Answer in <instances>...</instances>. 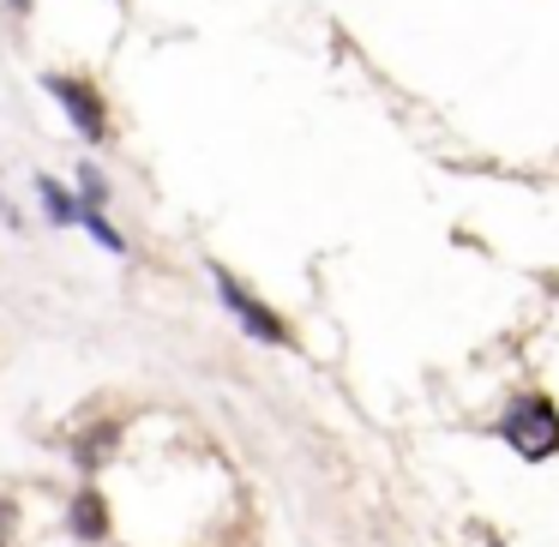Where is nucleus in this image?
Returning <instances> with one entry per match:
<instances>
[{"instance_id":"nucleus-5","label":"nucleus","mask_w":559,"mask_h":547,"mask_svg":"<svg viewBox=\"0 0 559 547\" xmlns=\"http://www.w3.org/2000/svg\"><path fill=\"white\" fill-rule=\"evenodd\" d=\"M37 193H43V205H49V217H55V223H79V205H73V193H67L61 181H49V175H43Z\"/></svg>"},{"instance_id":"nucleus-9","label":"nucleus","mask_w":559,"mask_h":547,"mask_svg":"<svg viewBox=\"0 0 559 547\" xmlns=\"http://www.w3.org/2000/svg\"><path fill=\"white\" fill-rule=\"evenodd\" d=\"M0 547H7V542H0Z\"/></svg>"},{"instance_id":"nucleus-3","label":"nucleus","mask_w":559,"mask_h":547,"mask_svg":"<svg viewBox=\"0 0 559 547\" xmlns=\"http://www.w3.org/2000/svg\"><path fill=\"white\" fill-rule=\"evenodd\" d=\"M211 277H217V295H223V307H229V313L241 319V325L253 331L259 343H289V325H283V319L271 313L265 301H253V295H247L241 283L229 277V271H211Z\"/></svg>"},{"instance_id":"nucleus-8","label":"nucleus","mask_w":559,"mask_h":547,"mask_svg":"<svg viewBox=\"0 0 559 547\" xmlns=\"http://www.w3.org/2000/svg\"><path fill=\"white\" fill-rule=\"evenodd\" d=\"M7 7H13V13H31V0H7Z\"/></svg>"},{"instance_id":"nucleus-1","label":"nucleus","mask_w":559,"mask_h":547,"mask_svg":"<svg viewBox=\"0 0 559 547\" xmlns=\"http://www.w3.org/2000/svg\"><path fill=\"white\" fill-rule=\"evenodd\" d=\"M499 433H506V445L523 463H547L559 451V409L547 397H518L506 409V421H499Z\"/></svg>"},{"instance_id":"nucleus-7","label":"nucleus","mask_w":559,"mask_h":547,"mask_svg":"<svg viewBox=\"0 0 559 547\" xmlns=\"http://www.w3.org/2000/svg\"><path fill=\"white\" fill-rule=\"evenodd\" d=\"M79 193H85V205H103V199H109V181L85 163V169H79Z\"/></svg>"},{"instance_id":"nucleus-4","label":"nucleus","mask_w":559,"mask_h":547,"mask_svg":"<svg viewBox=\"0 0 559 547\" xmlns=\"http://www.w3.org/2000/svg\"><path fill=\"white\" fill-rule=\"evenodd\" d=\"M73 535L79 542H103V535H109V506H103V494H79L73 499Z\"/></svg>"},{"instance_id":"nucleus-2","label":"nucleus","mask_w":559,"mask_h":547,"mask_svg":"<svg viewBox=\"0 0 559 547\" xmlns=\"http://www.w3.org/2000/svg\"><path fill=\"white\" fill-rule=\"evenodd\" d=\"M43 91L61 103L67 121H73L91 145H103V139H109V109H103L97 85H85V79H73V73H43Z\"/></svg>"},{"instance_id":"nucleus-6","label":"nucleus","mask_w":559,"mask_h":547,"mask_svg":"<svg viewBox=\"0 0 559 547\" xmlns=\"http://www.w3.org/2000/svg\"><path fill=\"white\" fill-rule=\"evenodd\" d=\"M79 223H85V229L97 235L103 247H109V253H127V241H121V235L109 229V223H103V211H97V205H91V211H79Z\"/></svg>"}]
</instances>
